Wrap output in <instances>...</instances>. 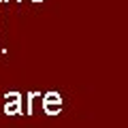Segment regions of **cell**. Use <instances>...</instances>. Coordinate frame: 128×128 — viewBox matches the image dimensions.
I'll return each mask as SVG.
<instances>
[{
	"label": "cell",
	"mask_w": 128,
	"mask_h": 128,
	"mask_svg": "<svg viewBox=\"0 0 128 128\" xmlns=\"http://www.w3.org/2000/svg\"><path fill=\"white\" fill-rule=\"evenodd\" d=\"M19 111H22V98H13L4 102V115H17Z\"/></svg>",
	"instance_id": "1"
},
{
	"label": "cell",
	"mask_w": 128,
	"mask_h": 128,
	"mask_svg": "<svg viewBox=\"0 0 128 128\" xmlns=\"http://www.w3.org/2000/svg\"><path fill=\"white\" fill-rule=\"evenodd\" d=\"M43 111L47 115H58L62 111V102H43Z\"/></svg>",
	"instance_id": "2"
},
{
	"label": "cell",
	"mask_w": 128,
	"mask_h": 128,
	"mask_svg": "<svg viewBox=\"0 0 128 128\" xmlns=\"http://www.w3.org/2000/svg\"><path fill=\"white\" fill-rule=\"evenodd\" d=\"M43 102H62V96H60V92H47L43 96Z\"/></svg>",
	"instance_id": "3"
},
{
	"label": "cell",
	"mask_w": 128,
	"mask_h": 128,
	"mask_svg": "<svg viewBox=\"0 0 128 128\" xmlns=\"http://www.w3.org/2000/svg\"><path fill=\"white\" fill-rule=\"evenodd\" d=\"M36 96H41V94H38V92H30L28 98H26V100H28V115L34 113V98H36Z\"/></svg>",
	"instance_id": "4"
},
{
	"label": "cell",
	"mask_w": 128,
	"mask_h": 128,
	"mask_svg": "<svg viewBox=\"0 0 128 128\" xmlns=\"http://www.w3.org/2000/svg\"><path fill=\"white\" fill-rule=\"evenodd\" d=\"M4 98L6 100H13V98H22V94H19V92H6Z\"/></svg>",
	"instance_id": "5"
},
{
	"label": "cell",
	"mask_w": 128,
	"mask_h": 128,
	"mask_svg": "<svg viewBox=\"0 0 128 128\" xmlns=\"http://www.w3.org/2000/svg\"><path fill=\"white\" fill-rule=\"evenodd\" d=\"M32 2H43V0H32Z\"/></svg>",
	"instance_id": "6"
},
{
	"label": "cell",
	"mask_w": 128,
	"mask_h": 128,
	"mask_svg": "<svg viewBox=\"0 0 128 128\" xmlns=\"http://www.w3.org/2000/svg\"><path fill=\"white\" fill-rule=\"evenodd\" d=\"M2 2H6V0H2ZM15 2H22V0H15Z\"/></svg>",
	"instance_id": "7"
},
{
	"label": "cell",
	"mask_w": 128,
	"mask_h": 128,
	"mask_svg": "<svg viewBox=\"0 0 128 128\" xmlns=\"http://www.w3.org/2000/svg\"><path fill=\"white\" fill-rule=\"evenodd\" d=\"M0 2H2V0H0Z\"/></svg>",
	"instance_id": "8"
}]
</instances>
